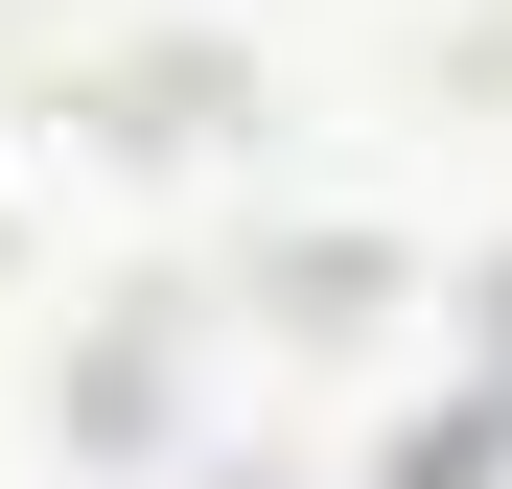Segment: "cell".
<instances>
[{"label":"cell","instance_id":"cell-1","mask_svg":"<svg viewBox=\"0 0 512 489\" xmlns=\"http://www.w3.org/2000/svg\"><path fill=\"white\" fill-rule=\"evenodd\" d=\"M70 210H94V140H70V94H24V70H0V303L70 280Z\"/></svg>","mask_w":512,"mask_h":489}]
</instances>
